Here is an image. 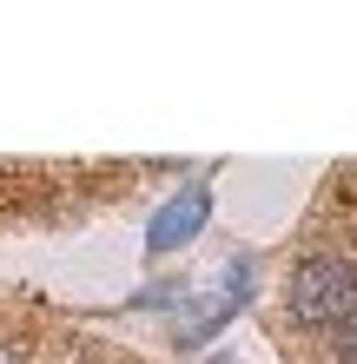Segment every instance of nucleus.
<instances>
[{
  "mask_svg": "<svg viewBox=\"0 0 357 364\" xmlns=\"http://www.w3.org/2000/svg\"><path fill=\"white\" fill-rule=\"evenodd\" d=\"M285 305L298 325H344L357 311V272L344 259H304L285 285Z\"/></svg>",
  "mask_w": 357,
  "mask_h": 364,
  "instance_id": "1",
  "label": "nucleus"
},
{
  "mask_svg": "<svg viewBox=\"0 0 357 364\" xmlns=\"http://www.w3.org/2000/svg\"><path fill=\"white\" fill-rule=\"evenodd\" d=\"M199 219H205V186H185L179 199L153 219V239H145V245H153V252H172V245H185L199 232Z\"/></svg>",
  "mask_w": 357,
  "mask_h": 364,
  "instance_id": "2",
  "label": "nucleus"
},
{
  "mask_svg": "<svg viewBox=\"0 0 357 364\" xmlns=\"http://www.w3.org/2000/svg\"><path fill=\"white\" fill-rule=\"evenodd\" d=\"M338 358H344V364H357V311L338 325Z\"/></svg>",
  "mask_w": 357,
  "mask_h": 364,
  "instance_id": "3",
  "label": "nucleus"
},
{
  "mask_svg": "<svg viewBox=\"0 0 357 364\" xmlns=\"http://www.w3.org/2000/svg\"><path fill=\"white\" fill-rule=\"evenodd\" d=\"M0 364H27V351H20L13 338H0Z\"/></svg>",
  "mask_w": 357,
  "mask_h": 364,
  "instance_id": "4",
  "label": "nucleus"
}]
</instances>
